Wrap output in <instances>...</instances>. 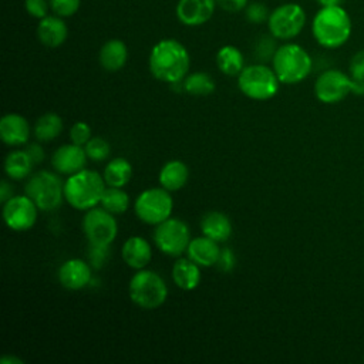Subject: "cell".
I'll list each match as a JSON object with an SVG mask.
<instances>
[{
  "label": "cell",
  "instance_id": "cell-10",
  "mask_svg": "<svg viewBox=\"0 0 364 364\" xmlns=\"http://www.w3.org/2000/svg\"><path fill=\"white\" fill-rule=\"evenodd\" d=\"M154 242L164 255L178 257L186 252L191 242L189 226L181 219L168 218L155 226Z\"/></svg>",
  "mask_w": 364,
  "mask_h": 364
},
{
  "label": "cell",
  "instance_id": "cell-12",
  "mask_svg": "<svg viewBox=\"0 0 364 364\" xmlns=\"http://www.w3.org/2000/svg\"><path fill=\"white\" fill-rule=\"evenodd\" d=\"M82 230L88 243L111 245L118 235V223L111 212L101 208L85 210L82 218Z\"/></svg>",
  "mask_w": 364,
  "mask_h": 364
},
{
  "label": "cell",
  "instance_id": "cell-24",
  "mask_svg": "<svg viewBox=\"0 0 364 364\" xmlns=\"http://www.w3.org/2000/svg\"><path fill=\"white\" fill-rule=\"evenodd\" d=\"M158 179L162 188L169 192H175L186 185L189 179V169L182 161L173 159L161 168Z\"/></svg>",
  "mask_w": 364,
  "mask_h": 364
},
{
  "label": "cell",
  "instance_id": "cell-31",
  "mask_svg": "<svg viewBox=\"0 0 364 364\" xmlns=\"http://www.w3.org/2000/svg\"><path fill=\"white\" fill-rule=\"evenodd\" d=\"M85 154L88 156V159L94 161V162H101L105 161L109 154H111V146L109 144L101 138V136H92L85 145H84Z\"/></svg>",
  "mask_w": 364,
  "mask_h": 364
},
{
  "label": "cell",
  "instance_id": "cell-16",
  "mask_svg": "<svg viewBox=\"0 0 364 364\" xmlns=\"http://www.w3.org/2000/svg\"><path fill=\"white\" fill-rule=\"evenodd\" d=\"M58 282L64 289L81 290L91 282V264L73 257L65 260L58 269Z\"/></svg>",
  "mask_w": 364,
  "mask_h": 364
},
{
  "label": "cell",
  "instance_id": "cell-38",
  "mask_svg": "<svg viewBox=\"0 0 364 364\" xmlns=\"http://www.w3.org/2000/svg\"><path fill=\"white\" fill-rule=\"evenodd\" d=\"M350 75L354 80H364V50L357 51L350 60Z\"/></svg>",
  "mask_w": 364,
  "mask_h": 364
},
{
  "label": "cell",
  "instance_id": "cell-8",
  "mask_svg": "<svg viewBox=\"0 0 364 364\" xmlns=\"http://www.w3.org/2000/svg\"><path fill=\"white\" fill-rule=\"evenodd\" d=\"M134 210L139 220L146 225L156 226L171 218L173 210V199L165 188H149L142 191L134 203Z\"/></svg>",
  "mask_w": 364,
  "mask_h": 364
},
{
  "label": "cell",
  "instance_id": "cell-43",
  "mask_svg": "<svg viewBox=\"0 0 364 364\" xmlns=\"http://www.w3.org/2000/svg\"><path fill=\"white\" fill-rule=\"evenodd\" d=\"M1 364H23V360L14 357V355H4L1 360H0Z\"/></svg>",
  "mask_w": 364,
  "mask_h": 364
},
{
  "label": "cell",
  "instance_id": "cell-5",
  "mask_svg": "<svg viewBox=\"0 0 364 364\" xmlns=\"http://www.w3.org/2000/svg\"><path fill=\"white\" fill-rule=\"evenodd\" d=\"M128 291L131 301L144 310L161 307L168 297V286L164 277L148 269L136 270L129 280Z\"/></svg>",
  "mask_w": 364,
  "mask_h": 364
},
{
  "label": "cell",
  "instance_id": "cell-40",
  "mask_svg": "<svg viewBox=\"0 0 364 364\" xmlns=\"http://www.w3.org/2000/svg\"><path fill=\"white\" fill-rule=\"evenodd\" d=\"M216 4L225 11H240L245 10L249 4V0H216Z\"/></svg>",
  "mask_w": 364,
  "mask_h": 364
},
{
  "label": "cell",
  "instance_id": "cell-20",
  "mask_svg": "<svg viewBox=\"0 0 364 364\" xmlns=\"http://www.w3.org/2000/svg\"><path fill=\"white\" fill-rule=\"evenodd\" d=\"M219 242L202 235L195 239H191L186 255L191 260H193L196 264L202 267H212L218 263L220 247L218 245Z\"/></svg>",
  "mask_w": 364,
  "mask_h": 364
},
{
  "label": "cell",
  "instance_id": "cell-18",
  "mask_svg": "<svg viewBox=\"0 0 364 364\" xmlns=\"http://www.w3.org/2000/svg\"><path fill=\"white\" fill-rule=\"evenodd\" d=\"M37 37L43 46L55 48L65 43L68 37V27L63 17L57 14L46 16L38 21Z\"/></svg>",
  "mask_w": 364,
  "mask_h": 364
},
{
  "label": "cell",
  "instance_id": "cell-11",
  "mask_svg": "<svg viewBox=\"0 0 364 364\" xmlns=\"http://www.w3.org/2000/svg\"><path fill=\"white\" fill-rule=\"evenodd\" d=\"M357 81L340 70L323 71L314 82V95L324 104H337L348 94H355Z\"/></svg>",
  "mask_w": 364,
  "mask_h": 364
},
{
  "label": "cell",
  "instance_id": "cell-4",
  "mask_svg": "<svg viewBox=\"0 0 364 364\" xmlns=\"http://www.w3.org/2000/svg\"><path fill=\"white\" fill-rule=\"evenodd\" d=\"M272 67L280 82L291 85L307 78L313 68V60L301 46L286 43L277 47Z\"/></svg>",
  "mask_w": 364,
  "mask_h": 364
},
{
  "label": "cell",
  "instance_id": "cell-19",
  "mask_svg": "<svg viewBox=\"0 0 364 364\" xmlns=\"http://www.w3.org/2000/svg\"><path fill=\"white\" fill-rule=\"evenodd\" d=\"M122 260L135 270L145 269L152 259L149 242L142 236H129L121 249Z\"/></svg>",
  "mask_w": 364,
  "mask_h": 364
},
{
  "label": "cell",
  "instance_id": "cell-30",
  "mask_svg": "<svg viewBox=\"0 0 364 364\" xmlns=\"http://www.w3.org/2000/svg\"><path fill=\"white\" fill-rule=\"evenodd\" d=\"M100 205L112 215H121L129 208V196L121 188L107 186Z\"/></svg>",
  "mask_w": 364,
  "mask_h": 364
},
{
  "label": "cell",
  "instance_id": "cell-9",
  "mask_svg": "<svg viewBox=\"0 0 364 364\" xmlns=\"http://www.w3.org/2000/svg\"><path fill=\"white\" fill-rule=\"evenodd\" d=\"M306 26V11L297 3L277 6L267 18L270 36L276 40H291L297 37Z\"/></svg>",
  "mask_w": 364,
  "mask_h": 364
},
{
  "label": "cell",
  "instance_id": "cell-34",
  "mask_svg": "<svg viewBox=\"0 0 364 364\" xmlns=\"http://www.w3.org/2000/svg\"><path fill=\"white\" fill-rule=\"evenodd\" d=\"M70 138L73 144L84 146L92 136H91V128L84 121H77L73 124L70 129Z\"/></svg>",
  "mask_w": 364,
  "mask_h": 364
},
{
  "label": "cell",
  "instance_id": "cell-3",
  "mask_svg": "<svg viewBox=\"0 0 364 364\" xmlns=\"http://www.w3.org/2000/svg\"><path fill=\"white\" fill-rule=\"evenodd\" d=\"M107 183L104 176L91 169L70 175L64 182V199L77 210H88L100 205Z\"/></svg>",
  "mask_w": 364,
  "mask_h": 364
},
{
  "label": "cell",
  "instance_id": "cell-14",
  "mask_svg": "<svg viewBox=\"0 0 364 364\" xmlns=\"http://www.w3.org/2000/svg\"><path fill=\"white\" fill-rule=\"evenodd\" d=\"M216 6V0H178L175 13L183 26L198 27L212 18Z\"/></svg>",
  "mask_w": 364,
  "mask_h": 364
},
{
  "label": "cell",
  "instance_id": "cell-15",
  "mask_svg": "<svg viewBox=\"0 0 364 364\" xmlns=\"http://www.w3.org/2000/svg\"><path fill=\"white\" fill-rule=\"evenodd\" d=\"M87 154L81 145L77 144H65L61 145L51 156V166L57 173L61 175H74L87 165Z\"/></svg>",
  "mask_w": 364,
  "mask_h": 364
},
{
  "label": "cell",
  "instance_id": "cell-27",
  "mask_svg": "<svg viewBox=\"0 0 364 364\" xmlns=\"http://www.w3.org/2000/svg\"><path fill=\"white\" fill-rule=\"evenodd\" d=\"M102 176L107 186L122 188L129 182L132 176V165L125 158H114L105 165Z\"/></svg>",
  "mask_w": 364,
  "mask_h": 364
},
{
  "label": "cell",
  "instance_id": "cell-41",
  "mask_svg": "<svg viewBox=\"0 0 364 364\" xmlns=\"http://www.w3.org/2000/svg\"><path fill=\"white\" fill-rule=\"evenodd\" d=\"M26 151H27V154L30 155V158H31V161L34 162V165L43 162V159H44V149L41 148L40 144H36V142H34V144H30Z\"/></svg>",
  "mask_w": 364,
  "mask_h": 364
},
{
  "label": "cell",
  "instance_id": "cell-32",
  "mask_svg": "<svg viewBox=\"0 0 364 364\" xmlns=\"http://www.w3.org/2000/svg\"><path fill=\"white\" fill-rule=\"evenodd\" d=\"M87 257H88V263L91 264L92 269H101L109 259V246L90 243Z\"/></svg>",
  "mask_w": 364,
  "mask_h": 364
},
{
  "label": "cell",
  "instance_id": "cell-39",
  "mask_svg": "<svg viewBox=\"0 0 364 364\" xmlns=\"http://www.w3.org/2000/svg\"><path fill=\"white\" fill-rule=\"evenodd\" d=\"M236 264V257L235 253L232 252V249H220V255L218 259L216 266L222 270V272H230Z\"/></svg>",
  "mask_w": 364,
  "mask_h": 364
},
{
  "label": "cell",
  "instance_id": "cell-44",
  "mask_svg": "<svg viewBox=\"0 0 364 364\" xmlns=\"http://www.w3.org/2000/svg\"><path fill=\"white\" fill-rule=\"evenodd\" d=\"M321 6H338L343 3V0H317Z\"/></svg>",
  "mask_w": 364,
  "mask_h": 364
},
{
  "label": "cell",
  "instance_id": "cell-33",
  "mask_svg": "<svg viewBox=\"0 0 364 364\" xmlns=\"http://www.w3.org/2000/svg\"><path fill=\"white\" fill-rule=\"evenodd\" d=\"M81 6V0H50L51 11L63 18L74 16Z\"/></svg>",
  "mask_w": 364,
  "mask_h": 364
},
{
  "label": "cell",
  "instance_id": "cell-6",
  "mask_svg": "<svg viewBox=\"0 0 364 364\" xmlns=\"http://www.w3.org/2000/svg\"><path fill=\"white\" fill-rule=\"evenodd\" d=\"M280 81L273 70L263 63L245 65L237 75L239 91L250 100L266 101L273 98L279 91Z\"/></svg>",
  "mask_w": 364,
  "mask_h": 364
},
{
  "label": "cell",
  "instance_id": "cell-22",
  "mask_svg": "<svg viewBox=\"0 0 364 364\" xmlns=\"http://www.w3.org/2000/svg\"><path fill=\"white\" fill-rule=\"evenodd\" d=\"M200 232L216 242H225L232 235V222L223 212L210 210L200 219Z\"/></svg>",
  "mask_w": 364,
  "mask_h": 364
},
{
  "label": "cell",
  "instance_id": "cell-17",
  "mask_svg": "<svg viewBox=\"0 0 364 364\" xmlns=\"http://www.w3.org/2000/svg\"><path fill=\"white\" fill-rule=\"evenodd\" d=\"M28 121L16 112L6 114L0 119V138L9 146H20L28 141Z\"/></svg>",
  "mask_w": 364,
  "mask_h": 364
},
{
  "label": "cell",
  "instance_id": "cell-25",
  "mask_svg": "<svg viewBox=\"0 0 364 364\" xmlns=\"http://www.w3.org/2000/svg\"><path fill=\"white\" fill-rule=\"evenodd\" d=\"M216 65L222 74L236 77L245 68V57L237 47L228 44L218 50Z\"/></svg>",
  "mask_w": 364,
  "mask_h": 364
},
{
  "label": "cell",
  "instance_id": "cell-42",
  "mask_svg": "<svg viewBox=\"0 0 364 364\" xmlns=\"http://www.w3.org/2000/svg\"><path fill=\"white\" fill-rule=\"evenodd\" d=\"M13 196V186L7 181H1L0 183V202L4 203Z\"/></svg>",
  "mask_w": 364,
  "mask_h": 364
},
{
  "label": "cell",
  "instance_id": "cell-29",
  "mask_svg": "<svg viewBox=\"0 0 364 364\" xmlns=\"http://www.w3.org/2000/svg\"><path fill=\"white\" fill-rule=\"evenodd\" d=\"M182 90L189 95L205 97L210 95L215 91V81L210 74L203 71H195L188 74L182 80Z\"/></svg>",
  "mask_w": 364,
  "mask_h": 364
},
{
  "label": "cell",
  "instance_id": "cell-36",
  "mask_svg": "<svg viewBox=\"0 0 364 364\" xmlns=\"http://www.w3.org/2000/svg\"><path fill=\"white\" fill-rule=\"evenodd\" d=\"M24 9L33 18L37 20L48 16V10H51L50 0H24Z\"/></svg>",
  "mask_w": 364,
  "mask_h": 364
},
{
  "label": "cell",
  "instance_id": "cell-28",
  "mask_svg": "<svg viewBox=\"0 0 364 364\" xmlns=\"http://www.w3.org/2000/svg\"><path fill=\"white\" fill-rule=\"evenodd\" d=\"M63 131V119L55 112L43 114L34 125V135L40 142H50L55 139Z\"/></svg>",
  "mask_w": 364,
  "mask_h": 364
},
{
  "label": "cell",
  "instance_id": "cell-35",
  "mask_svg": "<svg viewBox=\"0 0 364 364\" xmlns=\"http://www.w3.org/2000/svg\"><path fill=\"white\" fill-rule=\"evenodd\" d=\"M245 13H246V18L250 21V23H255V24H260V23H267V18H269V11H267V7L262 3H257V1H253V3H249L245 9Z\"/></svg>",
  "mask_w": 364,
  "mask_h": 364
},
{
  "label": "cell",
  "instance_id": "cell-7",
  "mask_svg": "<svg viewBox=\"0 0 364 364\" xmlns=\"http://www.w3.org/2000/svg\"><path fill=\"white\" fill-rule=\"evenodd\" d=\"M24 193L33 199L40 210L51 212L63 203L64 182L51 171H38L26 182Z\"/></svg>",
  "mask_w": 364,
  "mask_h": 364
},
{
  "label": "cell",
  "instance_id": "cell-2",
  "mask_svg": "<svg viewBox=\"0 0 364 364\" xmlns=\"http://www.w3.org/2000/svg\"><path fill=\"white\" fill-rule=\"evenodd\" d=\"M311 33L316 41L326 48L341 47L351 36V18L338 6H321L311 23Z\"/></svg>",
  "mask_w": 364,
  "mask_h": 364
},
{
  "label": "cell",
  "instance_id": "cell-13",
  "mask_svg": "<svg viewBox=\"0 0 364 364\" xmlns=\"http://www.w3.org/2000/svg\"><path fill=\"white\" fill-rule=\"evenodd\" d=\"M38 210L37 205L26 193L13 195L3 203V219L11 230L24 232L34 226Z\"/></svg>",
  "mask_w": 364,
  "mask_h": 364
},
{
  "label": "cell",
  "instance_id": "cell-26",
  "mask_svg": "<svg viewBox=\"0 0 364 364\" xmlns=\"http://www.w3.org/2000/svg\"><path fill=\"white\" fill-rule=\"evenodd\" d=\"M34 162L24 149H16L7 154L4 159L6 175L13 181H21L31 173Z\"/></svg>",
  "mask_w": 364,
  "mask_h": 364
},
{
  "label": "cell",
  "instance_id": "cell-21",
  "mask_svg": "<svg viewBox=\"0 0 364 364\" xmlns=\"http://www.w3.org/2000/svg\"><path fill=\"white\" fill-rule=\"evenodd\" d=\"M128 60V47L119 38H111L105 41L98 53L100 65L109 73L119 71Z\"/></svg>",
  "mask_w": 364,
  "mask_h": 364
},
{
  "label": "cell",
  "instance_id": "cell-37",
  "mask_svg": "<svg viewBox=\"0 0 364 364\" xmlns=\"http://www.w3.org/2000/svg\"><path fill=\"white\" fill-rule=\"evenodd\" d=\"M276 44H274V37H262L257 44H256V57L260 60V61H267V60H272L274 53H276Z\"/></svg>",
  "mask_w": 364,
  "mask_h": 364
},
{
  "label": "cell",
  "instance_id": "cell-1",
  "mask_svg": "<svg viewBox=\"0 0 364 364\" xmlns=\"http://www.w3.org/2000/svg\"><path fill=\"white\" fill-rule=\"evenodd\" d=\"M148 67L156 80L175 84L188 75L191 57L181 41L175 38H164L152 47L148 58Z\"/></svg>",
  "mask_w": 364,
  "mask_h": 364
},
{
  "label": "cell",
  "instance_id": "cell-23",
  "mask_svg": "<svg viewBox=\"0 0 364 364\" xmlns=\"http://www.w3.org/2000/svg\"><path fill=\"white\" fill-rule=\"evenodd\" d=\"M200 266L189 257L178 259L172 266V280L181 290L191 291L200 283Z\"/></svg>",
  "mask_w": 364,
  "mask_h": 364
}]
</instances>
